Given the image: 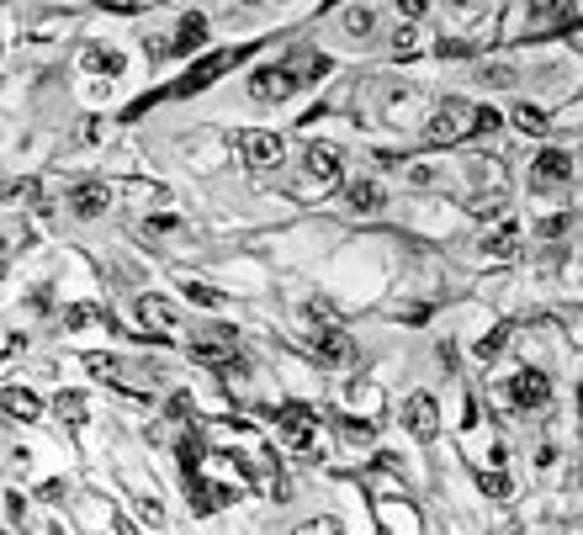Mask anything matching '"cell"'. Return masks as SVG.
Masks as SVG:
<instances>
[{
	"mask_svg": "<svg viewBox=\"0 0 583 535\" xmlns=\"http://www.w3.org/2000/svg\"><path fill=\"white\" fill-rule=\"evenodd\" d=\"M303 170H308V180H318V186H340V175H345V154H340L334 143H308Z\"/></svg>",
	"mask_w": 583,
	"mask_h": 535,
	"instance_id": "30bf717a",
	"label": "cell"
},
{
	"mask_svg": "<svg viewBox=\"0 0 583 535\" xmlns=\"http://www.w3.org/2000/svg\"><path fill=\"white\" fill-rule=\"evenodd\" d=\"M525 21L536 27V37L547 27H563L568 21V0H525Z\"/></svg>",
	"mask_w": 583,
	"mask_h": 535,
	"instance_id": "e0dca14e",
	"label": "cell"
},
{
	"mask_svg": "<svg viewBox=\"0 0 583 535\" xmlns=\"http://www.w3.org/2000/svg\"><path fill=\"white\" fill-rule=\"evenodd\" d=\"M186 355H191L196 366H223V371H234V361H239L234 329H207V334H196V340L186 345Z\"/></svg>",
	"mask_w": 583,
	"mask_h": 535,
	"instance_id": "277c9868",
	"label": "cell"
},
{
	"mask_svg": "<svg viewBox=\"0 0 583 535\" xmlns=\"http://www.w3.org/2000/svg\"><path fill=\"white\" fill-rule=\"evenodd\" d=\"M5 520L21 525V493H5Z\"/></svg>",
	"mask_w": 583,
	"mask_h": 535,
	"instance_id": "d6a6232c",
	"label": "cell"
},
{
	"mask_svg": "<svg viewBox=\"0 0 583 535\" xmlns=\"http://www.w3.org/2000/svg\"><path fill=\"white\" fill-rule=\"evenodd\" d=\"M53 414H58L64 424H85V419H90V403H85V393H64V398L53 403Z\"/></svg>",
	"mask_w": 583,
	"mask_h": 535,
	"instance_id": "7402d4cb",
	"label": "cell"
},
{
	"mask_svg": "<svg viewBox=\"0 0 583 535\" xmlns=\"http://www.w3.org/2000/svg\"><path fill=\"white\" fill-rule=\"evenodd\" d=\"M393 53L403 58V53H419V27H414V16L398 27V37H393Z\"/></svg>",
	"mask_w": 583,
	"mask_h": 535,
	"instance_id": "d4e9b609",
	"label": "cell"
},
{
	"mask_svg": "<svg viewBox=\"0 0 583 535\" xmlns=\"http://www.w3.org/2000/svg\"><path fill=\"white\" fill-rule=\"evenodd\" d=\"M239 58H244L239 48H218V53H207L202 64H191V69L170 85V96H196V90H207V85H212V80H223V69H234Z\"/></svg>",
	"mask_w": 583,
	"mask_h": 535,
	"instance_id": "7a4b0ae2",
	"label": "cell"
},
{
	"mask_svg": "<svg viewBox=\"0 0 583 535\" xmlns=\"http://www.w3.org/2000/svg\"><path fill=\"white\" fill-rule=\"evenodd\" d=\"M239 5H271V0H239Z\"/></svg>",
	"mask_w": 583,
	"mask_h": 535,
	"instance_id": "d590c367",
	"label": "cell"
},
{
	"mask_svg": "<svg viewBox=\"0 0 583 535\" xmlns=\"http://www.w3.org/2000/svg\"><path fill=\"white\" fill-rule=\"evenodd\" d=\"M138 318H143L154 334H170V329H175V302H170V297H143V302H138Z\"/></svg>",
	"mask_w": 583,
	"mask_h": 535,
	"instance_id": "ac0fdd59",
	"label": "cell"
},
{
	"mask_svg": "<svg viewBox=\"0 0 583 535\" xmlns=\"http://www.w3.org/2000/svg\"><path fill=\"white\" fill-rule=\"evenodd\" d=\"M568 180H573L568 149H541V154L531 159V186H536V191H557V186H568Z\"/></svg>",
	"mask_w": 583,
	"mask_h": 535,
	"instance_id": "52a82bcc",
	"label": "cell"
},
{
	"mask_svg": "<svg viewBox=\"0 0 583 535\" xmlns=\"http://www.w3.org/2000/svg\"><path fill=\"white\" fill-rule=\"evenodd\" d=\"M186 297H191V302H202V308H223V302H228L223 292H212V287H196V281L186 287Z\"/></svg>",
	"mask_w": 583,
	"mask_h": 535,
	"instance_id": "4316f807",
	"label": "cell"
},
{
	"mask_svg": "<svg viewBox=\"0 0 583 535\" xmlns=\"http://www.w3.org/2000/svg\"><path fill=\"white\" fill-rule=\"evenodd\" d=\"M504 127V111H494V106H478V133H499Z\"/></svg>",
	"mask_w": 583,
	"mask_h": 535,
	"instance_id": "83f0119b",
	"label": "cell"
},
{
	"mask_svg": "<svg viewBox=\"0 0 583 535\" xmlns=\"http://www.w3.org/2000/svg\"><path fill=\"white\" fill-rule=\"evenodd\" d=\"M483 488H488L494 499H510V478H504V472H488V478H483Z\"/></svg>",
	"mask_w": 583,
	"mask_h": 535,
	"instance_id": "f1b7e54d",
	"label": "cell"
},
{
	"mask_svg": "<svg viewBox=\"0 0 583 535\" xmlns=\"http://www.w3.org/2000/svg\"><path fill=\"white\" fill-rule=\"evenodd\" d=\"M180 228V218H170V212H159V218H149V233H175Z\"/></svg>",
	"mask_w": 583,
	"mask_h": 535,
	"instance_id": "f546056e",
	"label": "cell"
},
{
	"mask_svg": "<svg viewBox=\"0 0 583 535\" xmlns=\"http://www.w3.org/2000/svg\"><path fill=\"white\" fill-rule=\"evenodd\" d=\"M228 504H234V488L207 483V478H191V509H196V515H218V509H228Z\"/></svg>",
	"mask_w": 583,
	"mask_h": 535,
	"instance_id": "2e32d148",
	"label": "cell"
},
{
	"mask_svg": "<svg viewBox=\"0 0 583 535\" xmlns=\"http://www.w3.org/2000/svg\"><path fill=\"white\" fill-rule=\"evenodd\" d=\"M483 249H488L494 260H515V255H520V218H515V212H499V223L483 233Z\"/></svg>",
	"mask_w": 583,
	"mask_h": 535,
	"instance_id": "8fae6325",
	"label": "cell"
},
{
	"mask_svg": "<svg viewBox=\"0 0 583 535\" xmlns=\"http://www.w3.org/2000/svg\"><path fill=\"white\" fill-rule=\"evenodd\" d=\"M504 340H510V334H504V329H494V334L478 345V355H499V350H504Z\"/></svg>",
	"mask_w": 583,
	"mask_h": 535,
	"instance_id": "4dcf8cb0",
	"label": "cell"
},
{
	"mask_svg": "<svg viewBox=\"0 0 583 535\" xmlns=\"http://www.w3.org/2000/svg\"><path fill=\"white\" fill-rule=\"evenodd\" d=\"M568 42L583 53V21H568Z\"/></svg>",
	"mask_w": 583,
	"mask_h": 535,
	"instance_id": "e575fe53",
	"label": "cell"
},
{
	"mask_svg": "<svg viewBox=\"0 0 583 535\" xmlns=\"http://www.w3.org/2000/svg\"><path fill=\"white\" fill-rule=\"evenodd\" d=\"M80 69H85V74H111V80H117V74L127 69V58H122L117 48H106V42H85V48H80Z\"/></svg>",
	"mask_w": 583,
	"mask_h": 535,
	"instance_id": "4fadbf2b",
	"label": "cell"
},
{
	"mask_svg": "<svg viewBox=\"0 0 583 535\" xmlns=\"http://www.w3.org/2000/svg\"><path fill=\"white\" fill-rule=\"evenodd\" d=\"M175 451H180L186 478H196V472H202V456H207V451H202V440H196V435H180V446H175Z\"/></svg>",
	"mask_w": 583,
	"mask_h": 535,
	"instance_id": "603a6c76",
	"label": "cell"
},
{
	"mask_svg": "<svg viewBox=\"0 0 583 535\" xmlns=\"http://www.w3.org/2000/svg\"><path fill=\"white\" fill-rule=\"evenodd\" d=\"M85 371H90V377H101V382H117V371H122V366H117L111 355H85Z\"/></svg>",
	"mask_w": 583,
	"mask_h": 535,
	"instance_id": "484cf974",
	"label": "cell"
},
{
	"mask_svg": "<svg viewBox=\"0 0 583 535\" xmlns=\"http://www.w3.org/2000/svg\"><path fill=\"white\" fill-rule=\"evenodd\" d=\"M472 133H478V106L462 101V96L441 101L435 117L425 122V138H430V143H456V138H472Z\"/></svg>",
	"mask_w": 583,
	"mask_h": 535,
	"instance_id": "6da1fadb",
	"label": "cell"
},
{
	"mask_svg": "<svg viewBox=\"0 0 583 535\" xmlns=\"http://www.w3.org/2000/svg\"><path fill=\"white\" fill-rule=\"evenodd\" d=\"M154 5H165V0H154Z\"/></svg>",
	"mask_w": 583,
	"mask_h": 535,
	"instance_id": "74e56055",
	"label": "cell"
},
{
	"mask_svg": "<svg viewBox=\"0 0 583 535\" xmlns=\"http://www.w3.org/2000/svg\"><path fill=\"white\" fill-rule=\"evenodd\" d=\"M547 398H552V377H547V371L525 366V371H515V377H510V403H515V409H525V414H531V409H541Z\"/></svg>",
	"mask_w": 583,
	"mask_h": 535,
	"instance_id": "9c48e42d",
	"label": "cell"
},
{
	"mask_svg": "<svg viewBox=\"0 0 583 535\" xmlns=\"http://www.w3.org/2000/svg\"><path fill=\"white\" fill-rule=\"evenodd\" d=\"M5 409H11V419H37L42 414L37 393H27V387H5Z\"/></svg>",
	"mask_w": 583,
	"mask_h": 535,
	"instance_id": "44dd1931",
	"label": "cell"
},
{
	"mask_svg": "<svg viewBox=\"0 0 583 535\" xmlns=\"http://www.w3.org/2000/svg\"><path fill=\"white\" fill-rule=\"evenodd\" d=\"M345 202H350L356 212H377V207H382V186H377V180H356V186H345Z\"/></svg>",
	"mask_w": 583,
	"mask_h": 535,
	"instance_id": "ffe728a7",
	"label": "cell"
},
{
	"mask_svg": "<svg viewBox=\"0 0 583 535\" xmlns=\"http://www.w3.org/2000/svg\"><path fill=\"white\" fill-rule=\"evenodd\" d=\"M398 419H403V430H409L414 440H435V435H441V409H435L430 393H409Z\"/></svg>",
	"mask_w": 583,
	"mask_h": 535,
	"instance_id": "8992f818",
	"label": "cell"
},
{
	"mask_svg": "<svg viewBox=\"0 0 583 535\" xmlns=\"http://www.w3.org/2000/svg\"><path fill=\"white\" fill-rule=\"evenodd\" d=\"M202 42H207V16H202V11H186V16L175 21V37H170L165 48H170V53H196Z\"/></svg>",
	"mask_w": 583,
	"mask_h": 535,
	"instance_id": "7c38bea8",
	"label": "cell"
},
{
	"mask_svg": "<svg viewBox=\"0 0 583 535\" xmlns=\"http://www.w3.org/2000/svg\"><path fill=\"white\" fill-rule=\"evenodd\" d=\"M579 403H583V387H579Z\"/></svg>",
	"mask_w": 583,
	"mask_h": 535,
	"instance_id": "8d00e7d4",
	"label": "cell"
},
{
	"mask_svg": "<svg viewBox=\"0 0 583 535\" xmlns=\"http://www.w3.org/2000/svg\"><path fill=\"white\" fill-rule=\"evenodd\" d=\"M271 419L281 424V435H287L292 451H313V446H318V435H313V414H308L303 403H281V409H271Z\"/></svg>",
	"mask_w": 583,
	"mask_h": 535,
	"instance_id": "ba28073f",
	"label": "cell"
},
{
	"mask_svg": "<svg viewBox=\"0 0 583 535\" xmlns=\"http://www.w3.org/2000/svg\"><path fill=\"white\" fill-rule=\"evenodd\" d=\"M398 11H403V16H425V11H430V0H398Z\"/></svg>",
	"mask_w": 583,
	"mask_h": 535,
	"instance_id": "836d02e7",
	"label": "cell"
},
{
	"mask_svg": "<svg viewBox=\"0 0 583 535\" xmlns=\"http://www.w3.org/2000/svg\"><path fill=\"white\" fill-rule=\"evenodd\" d=\"M313 350H318L329 366H345V361L356 355V340H350L345 329H334V324H329V329H313Z\"/></svg>",
	"mask_w": 583,
	"mask_h": 535,
	"instance_id": "9a60e30c",
	"label": "cell"
},
{
	"mask_svg": "<svg viewBox=\"0 0 583 535\" xmlns=\"http://www.w3.org/2000/svg\"><path fill=\"white\" fill-rule=\"evenodd\" d=\"M303 90V80H297V69L281 58V64H260L255 74H249V96L255 101H287V96H297Z\"/></svg>",
	"mask_w": 583,
	"mask_h": 535,
	"instance_id": "3957f363",
	"label": "cell"
},
{
	"mask_svg": "<svg viewBox=\"0 0 583 535\" xmlns=\"http://www.w3.org/2000/svg\"><path fill=\"white\" fill-rule=\"evenodd\" d=\"M170 414H175V419H191V398H186V393H175V398H170Z\"/></svg>",
	"mask_w": 583,
	"mask_h": 535,
	"instance_id": "1f68e13d",
	"label": "cell"
},
{
	"mask_svg": "<svg viewBox=\"0 0 583 535\" xmlns=\"http://www.w3.org/2000/svg\"><path fill=\"white\" fill-rule=\"evenodd\" d=\"M234 149H239V159H244L249 170H276V164H281V138H276V133L244 127V133L234 138Z\"/></svg>",
	"mask_w": 583,
	"mask_h": 535,
	"instance_id": "5b68a950",
	"label": "cell"
},
{
	"mask_svg": "<svg viewBox=\"0 0 583 535\" xmlns=\"http://www.w3.org/2000/svg\"><path fill=\"white\" fill-rule=\"evenodd\" d=\"M340 21H345V32H356V37H361V32H372V21H377V16H372V5H350Z\"/></svg>",
	"mask_w": 583,
	"mask_h": 535,
	"instance_id": "cb8c5ba5",
	"label": "cell"
},
{
	"mask_svg": "<svg viewBox=\"0 0 583 535\" xmlns=\"http://www.w3.org/2000/svg\"><path fill=\"white\" fill-rule=\"evenodd\" d=\"M106 202H111V191H106L101 180H80V186L69 191V212H74V218H101Z\"/></svg>",
	"mask_w": 583,
	"mask_h": 535,
	"instance_id": "5bb4252c",
	"label": "cell"
},
{
	"mask_svg": "<svg viewBox=\"0 0 583 535\" xmlns=\"http://www.w3.org/2000/svg\"><path fill=\"white\" fill-rule=\"evenodd\" d=\"M510 117H515V127H520V133H531V138H541V133L552 127V117H547V106H536V101H520V106H515Z\"/></svg>",
	"mask_w": 583,
	"mask_h": 535,
	"instance_id": "d6986e66",
	"label": "cell"
}]
</instances>
